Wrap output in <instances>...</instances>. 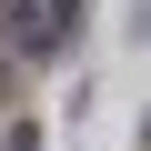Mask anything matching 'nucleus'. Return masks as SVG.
<instances>
[{
  "label": "nucleus",
  "mask_w": 151,
  "mask_h": 151,
  "mask_svg": "<svg viewBox=\"0 0 151 151\" xmlns=\"http://www.w3.org/2000/svg\"><path fill=\"white\" fill-rule=\"evenodd\" d=\"M81 30V0H0V60H60Z\"/></svg>",
  "instance_id": "nucleus-1"
},
{
  "label": "nucleus",
  "mask_w": 151,
  "mask_h": 151,
  "mask_svg": "<svg viewBox=\"0 0 151 151\" xmlns=\"http://www.w3.org/2000/svg\"><path fill=\"white\" fill-rule=\"evenodd\" d=\"M0 151H40V131H30V121H10V131H0Z\"/></svg>",
  "instance_id": "nucleus-2"
}]
</instances>
